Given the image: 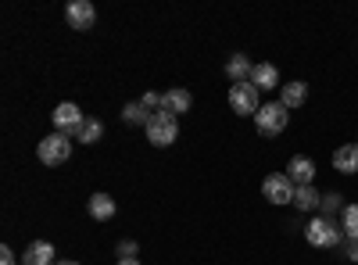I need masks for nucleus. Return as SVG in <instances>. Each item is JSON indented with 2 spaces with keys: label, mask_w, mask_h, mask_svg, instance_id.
Instances as JSON below:
<instances>
[{
  "label": "nucleus",
  "mask_w": 358,
  "mask_h": 265,
  "mask_svg": "<svg viewBox=\"0 0 358 265\" xmlns=\"http://www.w3.org/2000/svg\"><path fill=\"white\" fill-rule=\"evenodd\" d=\"M122 122H129V126H147V122H151V111H147L143 104H126V108H122Z\"/></svg>",
  "instance_id": "19"
},
{
  "label": "nucleus",
  "mask_w": 358,
  "mask_h": 265,
  "mask_svg": "<svg viewBox=\"0 0 358 265\" xmlns=\"http://www.w3.org/2000/svg\"><path fill=\"white\" fill-rule=\"evenodd\" d=\"M287 122H290V111H287L280 101L262 104V108H258V115H255V126H258V133H262V136H280V133L287 129Z\"/></svg>",
  "instance_id": "2"
},
{
  "label": "nucleus",
  "mask_w": 358,
  "mask_h": 265,
  "mask_svg": "<svg viewBox=\"0 0 358 265\" xmlns=\"http://www.w3.org/2000/svg\"><path fill=\"white\" fill-rule=\"evenodd\" d=\"M305 101H308V86H305V83L294 79V83H283V86H280V104H283L287 111L301 108Z\"/></svg>",
  "instance_id": "11"
},
{
  "label": "nucleus",
  "mask_w": 358,
  "mask_h": 265,
  "mask_svg": "<svg viewBox=\"0 0 358 265\" xmlns=\"http://www.w3.org/2000/svg\"><path fill=\"white\" fill-rule=\"evenodd\" d=\"M341 248H344V258H348V262H358V241H348V237H344Z\"/></svg>",
  "instance_id": "23"
},
{
  "label": "nucleus",
  "mask_w": 358,
  "mask_h": 265,
  "mask_svg": "<svg viewBox=\"0 0 358 265\" xmlns=\"http://www.w3.org/2000/svg\"><path fill=\"white\" fill-rule=\"evenodd\" d=\"M57 265H79V262H57Z\"/></svg>",
  "instance_id": "26"
},
{
  "label": "nucleus",
  "mask_w": 358,
  "mask_h": 265,
  "mask_svg": "<svg viewBox=\"0 0 358 265\" xmlns=\"http://www.w3.org/2000/svg\"><path fill=\"white\" fill-rule=\"evenodd\" d=\"M258 86L248 79V83H233L229 86V108L236 111V115H258V108H262V101H258Z\"/></svg>",
  "instance_id": "6"
},
{
  "label": "nucleus",
  "mask_w": 358,
  "mask_h": 265,
  "mask_svg": "<svg viewBox=\"0 0 358 265\" xmlns=\"http://www.w3.org/2000/svg\"><path fill=\"white\" fill-rule=\"evenodd\" d=\"M143 133H147V143L169 147L179 136V119H176V115H169V111H158V115H151V122L143 126Z\"/></svg>",
  "instance_id": "3"
},
{
  "label": "nucleus",
  "mask_w": 358,
  "mask_h": 265,
  "mask_svg": "<svg viewBox=\"0 0 358 265\" xmlns=\"http://www.w3.org/2000/svg\"><path fill=\"white\" fill-rule=\"evenodd\" d=\"M305 237H308V244H312V248H337V244H344V229H341V222H337V219L315 215V219H308Z\"/></svg>",
  "instance_id": "1"
},
{
  "label": "nucleus",
  "mask_w": 358,
  "mask_h": 265,
  "mask_svg": "<svg viewBox=\"0 0 358 265\" xmlns=\"http://www.w3.org/2000/svg\"><path fill=\"white\" fill-rule=\"evenodd\" d=\"M65 22L72 29H79V33H90L94 22H97V8L90 4V0H72V4L65 8Z\"/></svg>",
  "instance_id": "8"
},
{
  "label": "nucleus",
  "mask_w": 358,
  "mask_h": 265,
  "mask_svg": "<svg viewBox=\"0 0 358 265\" xmlns=\"http://www.w3.org/2000/svg\"><path fill=\"white\" fill-rule=\"evenodd\" d=\"M294 194H297V187L287 172H273L262 180V197L268 204H294Z\"/></svg>",
  "instance_id": "5"
},
{
  "label": "nucleus",
  "mask_w": 358,
  "mask_h": 265,
  "mask_svg": "<svg viewBox=\"0 0 358 265\" xmlns=\"http://www.w3.org/2000/svg\"><path fill=\"white\" fill-rule=\"evenodd\" d=\"M322 204V194L315 190V187H297V194H294V208H301V212H315Z\"/></svg>",
  "instance_id": "17"
},
{
  "label": "nucleus",
  "mask_w": 358,
  "mask_h": 265,
  "mask_svg": "<svg viewBox=\"0 0 358 265\" xmlns=\"http://www.w3.org/2000/svg\"><path fill=\"white\" fill-rule=\"evenodd\" d=\"M190 108H194L190 90H183V86H176V90H169V94H165V108H162V111H169V115H176V119H179V115H187Z\"/></svg>",
  "instance_id": "12"
},
{
  "label": "nucleus",
  "mask_w": 358,
  "mask_h": 265,
  "mask_svg": "<svg viewBox=\"0 0 358 265\" xmlns=\"http://www.w3.org/2000/svg\"><path fill=\"white\" fill-rule=\"evenodd\" d=\"M50 119H54V133H65V136H79V129L86 126V115H83L79 104H72V101L57 104Z\"/></svg>",
  "instance_id": "7"
},
{
  "label": "nucleus",
  "mask_w": 358,
  "mask_h": 265,
  "mask_svg": "<svg viewBox=\"0 0 358 265\" xmlns=\"http://www.w3.org/2000/svg\"><path fill=\"white\" fill-rule=\"evenodd\" d=\"M319 212L326 219H337V212H344V197L334 190V194H322V204H319Z\"/></svg>",
  "instance_id": "20"
},
{
  "label": "nucleus",
  "mask_w": 358,
  "mask_h": 265,
  "mask_svg": "<svg viewBox=\"0 0 358 265\" xmlns=\"http://www.w3.org/2000/svg\"><path fill=\"white\" fill-rule=\"evenodd\" d=\"M86 212L94 215L97 222H108L118 208H115V197H111V194H94V197L86 201Z\"/></svg>",
  "instance_id": "15"
},
{
  "label": "nucleus",
  "mask_w": 358,
  "mask_h": 265,
  "mask_svg": "<svg viewBox=\"0 0 358 265\" xmlns=\"http://www.w3.org/2000/svg\"><path fill=\"white\" fill-rule=\"evenodd\" d=\"M251 83L258 86V90H280V72H276V65L258 62L255 72H251Z\"/></svg>",
  "instance_id": "14"
},
{
  "label": "nucleus",
  "mask_w": 358,
  "mask_h": 265,
  "mask_svg": "<svg viewBox=\"0 0 358 265\" xmlns=\"http://www.w3.org/2000/svg\"><path fill=\"white\" fill-rule=\"evenodd\" d=\"M101 136H104V126L97 119H86V126L79 129V143H101Z\"/></svg>",
  "instance_id": "21"
},
{
  "label": "nucleus",
  "mask_w": 358,
  "mask_h": 265,
  "mask_svg": "<svg viewBox=\"0 0 358 265\" xmlns=\"http://www.w3.org/2000/svg\"><path fill=\"white\" fill-rule=\"evenodd\" d=\"M136 255H140L136 241H122V244H118V258H122V262H129V258H136Z\"/></svg>",
  "instance_id": "22"
},
{
  "label": "nucleus",
  "mask_w": 358,
  "mask_h": 265,
  "mask_svg": "<svg viewBox=\"0 0 358 265\" xmlns=\"http://www.w3.org/2000/svg\"><path fill=\"white\" fill-rule=\"evenodd\" d=\"M115 265H140V262H136V258H129V262H122V258H118Z\"/></svg>",
  "instance_id": "25"
},
{
  "label": "nucleus",
  "mask_w": 358,
  "mask_h": 265,
  "mask_svg": "<svg viewBox=\"0 0 358 265\" xmlns=\"http://www.w3.org/2000/svg\"><path fill=\"white\" fill-rule=\"evenodd\" d=\"M251 72H255V65H251V57H248V54H233L229 62H226V76H229L233 83H248Z\"/></svg>",
  "instance_id": "16"
},
{
  "label": "nucleus",
  "mask_w": 358,
  "mask_h": 265,
  "mask_svg": "<svg viewBox=\"0 0 358 265\" xmlns=\"http://www.w3.org/2000/svg\"><path fill=\"white\" fill-rule=\"evenodd\" d=\"M341 229L348 241H358V204H344L341 212Z\"/></svg>",
  "instance_id": "18"
},
{
  "label": "nucleus",
  "mask_w": 358,
  "mask_h": 265,
  "mask_svg": "<svg viewBox=\"0 0 358 265\" xmlns=\"http://www.w3.org/2000/svg\"><path fill=\"white\" fill-rule=\"evenodd\" d=\"M287 176L294 180V187H312V180H315V162L305 158V155H294V158L287 162Z\"/></svg>",
  "instance_id": "9"
},
{
  "label": "nucleus",
  "mask_w": 358,
  "mask_h": 265,
  "mask_svg": "<svg viewBox=\"0 0 358 265\" xmlns=\"http://www.w3.org/2000/svg\"><path fill=\"white\" fill-rule=\"evenodd\" d=\"M0 265H18V258H15V251L4 244V248H0Z\"/></svg>",
  "instance_id": "24"
},
{
  "label": "nucleus",
  "mask_w": 358,
  "mask_h": 265,
  "mask_svg": "<svg viewBox=\"0 0 358 265\" xmlns=\"http://www.w3.org/2000/svg\"><path fill=\"white\" fill-rule=\"evenodd\" d=\"M22 265H57L54 262V244L50 241H33L22 251Z\"/></svg>",
  "instance_id": "10"
},
{
  "label": "nucleus",
  "mask_w": 358,
  "mask_h": 265,
  "mask_svg": "<svg viewBox=\"0 0 358 265\" xmlns=\"http://www.w3.org/2000/svg\"><path fill=\"white\" fill-rule=\"evenodd\" d=\"M36 155H40L43 165H65L72 158V140L65 133H50L36 143Z\"/></svg>",
  "instance_id": "4"
},
{
  "label": "nucleus",
  "mask_w": 358,
  "mask_h": 265,
  "mask_svg": "<svg viewBox=\"0 0 358 265\" xmlns=\"http://www.w3.org/2000/svg\"><path fill=\"white\" fill-rule=\"evenodd\" d=\"M334 169L344 172V176H355L358 172V143H344L334 151Z\"/></svg>",
  "instance_id": "13"
}]
</instances>
